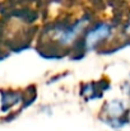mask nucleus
Wrapping results in <instances>:
<instances>
[{"label": "nucleus", "instance_id": "3", "mask_svg": "<svg viewBox=\"0 0 130 131\" xmlns=\"http://www.w3.org/2000/svg\"><path fill=\"white\" fill-rule=\"evenodd\" d=\"M128 113H129V108L124 101L111 99L107 101L101 108V115H102L101 121H103L112 129H120L128 124L129 121Z\"/></svg>", "mask_w": 130, "mask_h": 131}, {"label": "nucleus", "instance_id": "2", "mask_svg": "<svg viewBox=\"0 0 130 131\" xmlns=\"http://www.w3.org/2000/svg\"><path fill=\"white\" fill-rule=\"evenodd\" d=\"M114 36V26L108 22H97L89 26L81 38L83 51L91 52L99 48L102 45L110 41Z\"/></svg>", "mask_w": 130, "mask_h": 131}, {"label": "nucleus", "instance_id": "1", "mask_svg": "<svg viewBox=\"0 0 130 131\" xmlns=\"http://www.w3.org/2000/svg\"><path fill=\"white\" fill-rule=\"evenodd\" d=\"M89 23H91L89 18L82 17L75 19L73 23L56 27L51 31L50 35L51 41L59 48H69L82 38L83 33L89 27Z\"/></svg>", "mask_w": 130, "mask_h": 131}]
</instances>
